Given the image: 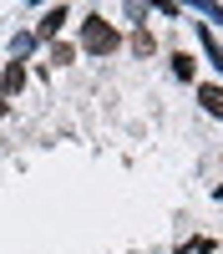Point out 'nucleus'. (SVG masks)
I'll return each instance as SVG.
<instances>
[{"label": "nucleus", "mask_w": 223, "mask_h": 254, "mask_svg": "<svg viewBox=\"0 0 223 254\" xmlns=\"http://www.w3.org/2000/svg\"><path fill=\"white\" fill-rule=\"evenodd\" d=\"M81 46H87L91 56H112V51L122 46V36H117V26H107L101 15H87V20H81Z\"/></svg>", "instance_id": "f257e3e1"}, {"label": "nucleus", "mask_w": 223, "mask_h": 254, "mask_svg": "<svg viewBox=\"0 0 223 254\" xmlns=\"http://www.w3.org/2000/svg\"><path fill=\"white\" fill-rule=\"evenodd\" d=\"M193 36H198V46L208 51V61L223 71V46H218V36H213V26H203V20H193Z\"/></svg>", "instance_id": "f03ea898"}, {"label": "nucleus", "mask_w": 223, "mask_h": 254, "mask_svg": "<svg viewBox=\"0 0 223 254\" xmlns=\"http://www.w3.org/2000/svg\"><path fill=\"white\" fill-rule=\"evenodd\" d=\"M20 92H26V66H20V61H10V66H5V76H0V97H20Z\"/></svg>", "instance_id": "7ed1b4c3"}, {"label": "nucleus", "mask_w": 223, "mask_h": 254, "mask_svg": "<svg viewBox=\"0 0 223 254\" xmlns=\"http://www.w3.org/2000/svg\"><path fill=\"white\" fill-rule=\"evenodd\" d=\"M61 20H71V10H66V5H51L46 15H41V26H36V41H51V36L61 31Z\"/></svg>", "instance_id": "20e7f679"}, {"label": "nucleus", "mask_w": 223, "mask_h": 254, "mask_svg": "<svg viewBox=\"0 0 223 254\" xmlns=\"http://www.w3.org/2000/svg\"><path fill=\"white\" fill-rule=\"evenodd\" d=\"M198 102H203L213 117H223V87H218V81H203V87H198Z\"/></svg>", "instance_id": "39448f33"}, {"label": "nucleus", "mask_w": 223, "mask_h": 254, "mask_svg": "<svg viewBox=\"0 0 223 254\" xmlns=\"http://www.w3.org/2000/svg\"><path fill=\"white\" fill-rule=\"evenodd\" d=\"M193 71H198V61H193L188 51H178V56H173V76H178V81H193Z\"/></svg>", "instance_id": "423d86ee"}, {"label": "nucleus", "mask_w": 223, "mask_h": 254, "mask_svg": "<svg viewBox=\"0 0 223 254\" xmlns=\"http://www.w3.org/2000/svg\"><path fill=\"white\" fill-rule=\"evenodd\" d=\"M132 51H137V56H152V51H157L152 31H142V26H137V31H132Z\"/></svg>", "instance_id": "0eeeda50"}, {"label": "nucleus", "mask_w": 223, "mask_h": 254, "mask_svg": "<svg viewBox=\"0 0 223 254\" xmlns=\"http://www.w3.org/2000/svg\"><path fill=\"white\" fill-rule=\"evenodd\" d=\"M66 61H76V46L71 41H56L51 46V66H66Z\"/></svg>", "instance_id": "6e6552de"}, {"label": "nucleus", "mask_w": 223, "mask_h": 254, "mask_svg": "<svg viewBox=\"0 0 223 254\" xmlns=\"http://www.w3.org/2000/svg\"><path fill=\"white\" fill-rule=\"evenodd\" d=\"M31 46H36V36H31V31H20V36H15V41H10V51H15V61H20V56H26V51H31Z\"/></svg>", "instance_id": "1a4fd4ad"}, {"label": "nucleus", "mask_w": 223, "mask_h": 254, "mask_svg": "<svg viewBox=\"0 0 223 254\" xmlns=\"http://www.w3.org/2000/svg\"><path fill=\"white\" fill-rule=\"evenodd\" d=\"M5 112H10V102H5V97H0V117H5Z\"/></svg>", "instance_id": "9d476101"}]
</instances>
